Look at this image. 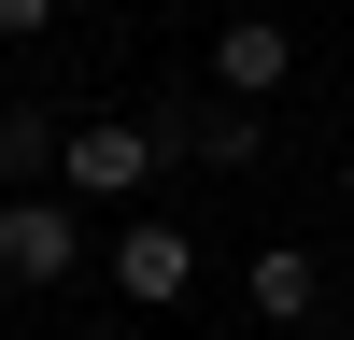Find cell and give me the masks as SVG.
<instances>
[{
	"mask_svg": "<svg viewBox=\"0 0 354 340\" xmlns=\"http://www.w3.org/2000/svg\"><path fill=\"white\" fill-rule=\"evenodd\" d=\"M170 170V113H85L57 142V198H156Z\"/></svg>",
	"mask_w": 354,
	"mask_h": 340,
	"instance_id": "obj_1",
	"label": "cell"
},
{
	"mask_svg": "<svg viewBox=\"0 0 354 340\" xmlns=\"http://www.w3.org/2000/svg\"><path fill=\"white\" fill-rule=\"evenodd\" d=\"M85 270V213H71V198H0V283H15V298H57V283H71Z\"/></svg>",
	"mask_w": 354,
	"mask_h": 340,
	"instance_id": "obj_2",
	"label": "cell"
},
{
	"mask_svg": "<svg viewBox=\"0 0 354 340\" xmlns=\"http://www.w3.org/2000/svg\"><path fill=\"white\" fill-rule=\"evenodd\" d=\"M185 283H198V241L170 213H128V227H113V298H128V312H185Z\"/></svg>",
	"mask_w": 354,
	"mask_h": 340,
	"instance_id": "obj_3",
	"label": "cell"
},
{
	"mask_svg": "<svg viewBox=\"0 0 354 340\" xmlns=\"http://www.w3.org/2000/svg\"><path fill=\"white\" fill-rule=\"evenodd\" d=\"M283 71H298V43H283L270 15H227L213 28V100H270Z\"/></svg>",
	"mask_w": 354,
	"mask_h": 340,
	"instance_id": "obj_4",
	"label": "cell"
},
{
	"mask_svg": "<svg viewBox=\"0 0 354 340\" xmlns=\"http://www.w3.org/2000/svg\"><path fill=\"white\" fill-rule=\"evenodd\" d=\"M241 298H255V326H312V298H326V270H312V241H255Z\"/></svg>",
	"mask_w": 354,
	"mask_h": 340,
	"instance_id": "obj_5",
	"label": "cell"
},
{
	"mask_svg": "<svg viewBox=\"0 0 354 340\" xmlns=\"http://www.w3.org/2000/svg\"><path fill=\"white\" fill-rule=\"evenodd\" d=\"M170 142H185L198 170H255V156H270V128H255V100H185V113H170Z\"/></svg>",
	"mask_w": 354,
	"mask_h": 340,
	"instance_id": "obj_6",
	"label": "cell"
},
{
	"mask_svg": "<svg viewBox=\"0 0 354 340\" xmlns=\"http://www.w3.org/2000/svg\"><path fill=\"white\" fill-rule=\"evenodd\" d=\"M57 142H71V128H57L43 100H0V198H43L57 185Z\"/></svg>",
	"mask_w": 354,
	"mask_h": 340,
	"instance_id": "obj_7",
	"label": "cell"
},
{
	"mask_svg": "<svg viewBox=\"0 0 354 340\" xmlns=\"http://www.w3.org/2000/svg\"><path fill=\"white\" fill-rule=\"evenodd\" d=\"M57 28V0H0V43H43Z\"/></svg>",
	"mask_w": 354,
	"mask_h": 340,
	"instance_id": "obj_8",
	"label": "cell"
},
{
	"mask_svg": "<svg viewBox=\"0 0 354 340\" xmlns=\"http://www.w3.org/2000/svg\"><path fill=\"white\" fill-rule=\"evenodd\" d=\"M85 340H142V326H85Z\"/></svg>",
	"mask_w": 354,
	"mask_h": 340,
	"instance_id": "obj_9",
	"label": "cell"
},
{
	"mask_svg": "<svg viewBox=\"0 0 354 340\" xmlns=\"http://www.w3.org/2000/svg\"><path fill=\"white\" fill-rule=\"evenodd\" d=\"M340 198H354V156H340Z\"/></svg>",
	"mask_w": 354,
	"mask_h": 340,
	"instance_id": "obj_10",
	"label": "cell"
},
{
	"mask_svg": "<svg viewBox=\"0 0 354 340\" xmlns=\"http://www.w3.org/2000/svg\"><path fill=\"white\" fill-rule=\"evenodd\" d=\"M312 340H354V326H312Z\"/></svg>",
	"mask_w": 354,
	"mask_h": 340,
	"instance_id": "obj_11",
	"label": "cell"
}]
</instances>
